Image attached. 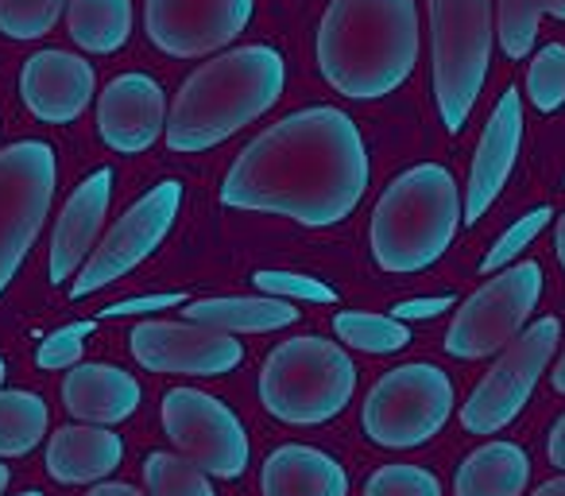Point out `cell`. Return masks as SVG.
Listing matches in <instances>:
<instances>
[{"mask_svg":"<svg viewBox=\"0 0 565 496\" xmlns=\"http://www.w3.org/2000/svg\"><path fill=\"white\" fill-rule=\"evenodd\" d=\"M369 179L372 163L356 120L333 105H315L275 120L233 159L221 202L330 229L361 205Z\"/></svg>","mask_w":565,"mask_h":496,"instance_id":"1","label":"cell"},{"mask_svg":"<svg viewBox=\"0 0 565 496\" xmlns=\"http://www.w3.org/2000/svg\"><path fill=\"white\" fill-rule=\"evenodd\" d=\"M415 0H330L318 24V71L353 102H376L403 86L418 66Z\"/></svg>","mask_w":565,"mask_h":496,"instance_id":"2","label":"cell"},{"mask_svg":"<svg viewBox=\"0 0 565 496\" xmlns=\"http://www.w3.org/2000/svg\"><path fill=\"white\" fill-rule=\"evenodd\" d=\"M287 63L267 43L236 48L213 55L186 82L167 113V144L171 151H205L225 144L244 125L259 120L282 97Z\"/></svg>","mask_w":565,"mask_h":496,"instance_id":"3","label":"cell"},{"mask_svg":"<svg viewBox=\"0 0 565 496\" xmlns=\"http://www.w3.org/2000/svg\"><path fill=\"white\" fill-rule=\"evenodd\" d=\"M465 221V198L441 163H418L403 171L380 194L372 210V261L395 276L426 272L446 256Z\"/></svg>","mask_w":565,"mask_h":496,"instance_id":"4","label":"cell"},{"mask_svg":"<svg viewBox=\"0 0 565 496\" xmlns=\"http://www.w3.org/2000/svg\"><path fill=\"white\" fill-rule=\"evenodd\" d=\"M356 365L338 341L299 334L267 353L259 369V400L279 423L318 426L349 408Z\"/></svg>","mask_w":565,"mask_h":496,"instance_id":"5","label":"cell"},{"mask_svg":"<svg viewBox=\"0 0 565 496\" xmlns=\"http://www.w3.org/2000/svg\"><path fill=\"white\" fill-rule=\"evenodd\" d=\"M430 4L434 102L441 125L461 133L492 66V0H426Z\"/></svg>","mask_w":565,"mask_h":496,"instance_id":"6","label":"cell"},{"mask_svg":"<svg viewBox=\"0 0 565 496\" xmlns=\"http://www.w3.org/2000/svg\"><path fill=\"white\" fill-rule=\"evenodd\" d=\"M454 415V380L438 365L411 361L372 384L361 426L376 446L415 450L430 442Z\"/></svg>","mask_w":565,"mask_h":496,"instance_id":"7","label":"cell"},{"mask_svg":"<svg viewBox=\"0 0 565 496\" xmlns=\"http://www.w3.org/2000/svg\"><path fill=\"white\" fill-rule=\"evenodd\" d=\"M58 182L55 148L20 140L0 151V292L17 279L24 256L47 225Z\"/></svg>","mask_w":565,"mask_h":496,"instance_id":"8","label":"cell"},{"mask_svg":"<svg viewBox=\"0 0 565 496\" xmlns=\"http://www.w3.org/2000/svg\"><path fill=\"white\" fill-rule=\"evenodd\" d=\"M542 299V268L534 261L511 264L492 276L477 295L461 303L457 318L446 330V353L457 361L503 353L526 330L534 307Z\"/></svg>","mask_w":565,"mask_h":496,"instance_id":"9","label":"cell"},{"mask_svg":"<svg viewBox=\"0 0 565 496\" xmlns=\"http://www.w3.org/2000/svg\"><path fill=\"white\" fill-rule=\"evenodd\" d=\"M557 341H562V323L557 318H539L526 326L515 341L500 353V361L488 369V377L472 388V395L461 408V426L469 434H495L526 408L534 384L554 361Z\"/></svg>","mask_w":565,"mask_h":496,"instance_id":"10","label":"cell"},{"mask_svg":"<svg viewBox=\"0 0 565 496\" xmlns=\"http://www.w3.org/2000/svg\"><path fill=\"white\" fill-rule=\"evenodd\" d=\"M179 210H182V182H174V179L159 182L140 202L128 205L117 225L97 241V249L89 253V261L82 264L78 276H74V287H71L74 299H86V295L102 292V287L117 284V279L128 276L132 268H140L159 244H163V236L171 233Z\"/></svg>","mask_w":565,"mask_h":496,"instance_id":"11","label":"cell"},{"mask_svg":"<svg viewBox=\"0 0 565 496\" xmlns=\"http://www.w3.org/2000/svg\"><path fill=\"white\" fill-rule=\"evenodd\" d=\"M163 431L202 473L233 481L248 469V431L228 403L202 388H171L163 395Z\"/></svg>","mask_w":565,"mask_h":496,"instance_id":"12","label":"cell"},{"mask_svg":"<svg viewBox=\"0 0 565 496\" xmlns=\"http://www.w3.org/2000/svg\"><path fill=\"white\" fill-rule=\"evenodd\" d=\"M252 12L256 0H148L143 32L163 55L202 59L244 35Z\"/></svg>","mask_w":565,"mask_h":496,"instance_id":"13","label":"cell"},{"mask_svg":"<svg viewBox=\"0 0 565 496\" xmlns=\"http://www.w3.org/2000/svg\"><path fill=\"white\" fill-rule=\"evenodd\" d=\"M128 349L148 372H179V377H225L244 361V346L233 334L210 330L186 318L182 323L148 318L132 330Z\"/></svg>","mask_w":565,"mask_h":496,"instance_id":"14","label":"cell"},{"mask_svg":"<svg viewBox=\"0 0 565 496\" xmlns=\"http://www.w3.org/2000/svg\"><path fill=\"white\" fill-rule=\"evenodd\" d=\"M167 94L151 74H117L97 97V133L120 156H140L167 133Z\"/></svg>","mask_w":565,"mask_h":496,"instance_id":"15","label":"cell"},{"mask_svg":"<svg viewBox=\"0 0 565 496\" xmlns=\"http://www.w3.org/2000/svg\"><path fill=\"white\" fill-rule=\"evenodd\" d=\"M97 89V71L74 51H35L20 71V97L28 113L43 125H71L89 109Z\"/></svg>","mask_w":565,"mask_h":496,"instance_id":"16","label":"cell"},{"mask_svg":"<svg viewBox=\"0 0 565 496\" xmlns=\"http://www.w3.org/2000/svg\"><path fill=\"white\" fill-rule=\"evenodd\" d=\"M519 144H523V97L519 89H503L477 144V156H472L469 187H465V225H477L492 210L500 190L508 187Z\"/></svg>","mask_w":565,"mask_h":496,"instance_id":"17","label":"cell"},{"mask_svg":"<svg viewBox=\"0 0 565 496\" xmlns=\"http://www.w3.org/2000/svg\"><path fill=\"white\" fill-rule=\"evenodd\" d=\"M109 202H113L109 167H102V171H94L86 182H78V190L66 198L63 213H58L55 236H51L47 276L55 287L66 284L71 276H78L82 264L89 261V253H94L97 241H102V225H105V213H109Z\"/></svg>","mask_w":565,"mask_h":496,"instance_id":"18","label":"cell"},{"mask_svg":"<svg viewBox=\"0 0 565 496\" xmlns=\"http://www.w3.org/2000/svg\"><path fill=\"white\" fill-rule=\"evenodd\" d=\"M143 392L140 380L132 372L117 369V365H97L82 361L66 372L63 380V403L74 419L94 426H113L125 423L136 408H140Z\"/></svg>","mask_w":565,"mask_h":496,"instance_id":"19","label":"cell"},{"mask_svg":"<svg viewBox=\"0 0 565 496\" xmlns=\"http://www.w3.org/2000/svg\"><path fill=\"white\" fill-rule=\"evenodd\" d=\"M259 488L264 496H349V473L326 450L287 442L267 454Z\"/></svg>","mask_w":565,"mask_h":496,"instance_id":"20","label":"cell"},{"mask_svg":"<svg viewBox=\"0 0 565 496\" xmlns=\"http://www.w3.org/2000/svg\"><path fill=\"white\" fill-rule=\"evenodd\" d=\"M125 462V442L109 426H58L47 442V473L63 485H94Z\"/></svg>","mask_w":565,"mask_h":496,"instance_id":"21","label":"cell"},{"mask_svg":"<svg viewBox=\"0 0 565 496\" xmlns=\"http://www.w3.org/2000/svg\"><path fill=\"white\" fill-rule=\"evenodd\" d=\"M186 323L210 326L221 334H271L287 330V326L299 323V310L295 303L275 299V295H225V299H198L186 303L182 310Z\"/></svg>","mask_w":565,"mask_h":496,"instance_id":"22","label":"cell"},{"mask_svg":"<svg viewBox=\"0 0 565 496\" xmlns=\"http://www.w3.org/2000/svg\"><path fill=\"white\" fill-rule=\"evenodd\" d=\"M531 481V457L515 442H484L461 462L454 481L457 496H523Z\"/></svg>","mask_w":565,"mask_h":496,"instance_id":"23","label":"cell"},{"mask_svg":"<svg viewBox=\"0 0 565 496\" xmlns=\"http://www.w3.org/2000/svg\"><path fill=\"white\" fill-rule=\"evenodd\" d=\"M66 28L89 55H117L132 35V0H71Z\"/></svg>","mask_w":565,"mask_h":496,"instance_id":"24","label":"cell"},{"mask_svg":"<svg viewBox=\"0 0 565 496\" xmlns=\"http://www.w3.org/2000/svg\"><path fill=\"white\" fill-rule=\"evenodd\" d=\"M47 434V403L35 392L0 388V457H24Z\"/></svg>","mask_w":565,"mask_h":496,"instance_id":"25","label":"cell"},{"mask_svg":"<svg viewBox=\"0 0 565 496\" xmlns=\"http://www.w3.org/2000/svg\"><path fill=\"white\" fill-rule=\"evenodd\" d=\"M565 20V0H495V40L508 59H526L539 40L542 17Z\"/></svg>","mask_w":565,"mask_h":496,"instance_id":"26","label":"cell"},{"mask_svg":"<svg viewBox=\"0 0 565 496\" xmlns=\"http://www.w3.org/2000/svg\"><path fill=\"white\" fill-rule=\"evenodd\" d=\"M333 330L338 341H345L349 349H361V353H399L411 346V326L399 323L392 315H372V310H341L333 318Z\"/></svg>","mask_w":565,"mask_h":496,"instance_id":"27","label":"cell"},{"mask_svg":"<svg viewBox=\"0 0 565 496\" xmlns=\"http://www.w3.org/2000/svg\"><path fill=\"white\" fill-rule=\"evenodd\" d=\"M143 485L148 496H217L210 473H202L182 454H163V450L143 462Z\"/></svg>","mask_w":565,"mask_h":496,"instance_id":"28","label":"cell"},{"mask_svg":"<svg viewBox=\"0 0 565 496\" xmlns=\"http://www.w3.org/2000/svg\"><path fill=\"white\" fill-rule=\"evenodd\" d=\"M71 0H0V35L9 40H43Z\"/></svg>","mask_w":565,"mask_h":496,"instance_id":"29","label":"cell"},{"mask_svg":"<svg viewBox=\"0 0 565 496\" xmlns=\"http://www.w3.org/2000/svg\"><path fill=\"white\" fill-rule=\"evenodd\" d=\"M526 97L539 113H557L565 105V48L546 43L526 71Z\"/></svg>","mask_w":565,"mask_h":496,"instance_id":"30","label":"cell"},{"mask_svg":"<svg viewBox=\"0 0 565 496\" xmlns=\"http://www.w3.org/2000/svg\"><path fill=\"white\" fill-rule=\"evenodd\" d=\"M550 221H554V210H550V205H539V210H531L526 218H519L515 225H511L508 233H503L500 241H495L492 249H488V256L480 261V272H488V276H492V272L511 268V261H515V256L523 253L526 244H531L534 236H539L542 229L550 225Z\"/></svg>","mask_w":565,"mask_h":496,"instance_id":"31","label":"cell"},{"mask_svg":"<svg viewBox=\"0 0 565 496\" xmlns=\"http://www.w3.org/2000/svg\"><path fill=\"white\" fill-rule=\"evenodd\" d=\"M364 496H441V481L423 465H384L369 477Z\"/></svg>","mask_w":565,"mask_h":496,"instance_id":"32","label":"cell"},{"mask_svg":"<svg viewBox=\"0 0 565 496\" xmlns=\"http://www.w3.org/2000/svg\"><path fill=\"white\" fill-rule=\"evenodd\" d=\"M97 330L94 318H82V323H71L63 326V330L47 334V338L40 341V353H35V365L40 369H74V365H82V346H86V338Z\"/></svg>","mask_w":565,"mask_h":496,"instance_id":"33","label":"cell"},{"mask_svg":"<svg viewBox=\"0 0 565 496\" xmlns=\"http://www.w3.org/2000/svg\"><path fill=\"white\" fill-rule=\"evenodd\" d=\"M252 284L264 295H275V299H307V303H338V292L330 284L315 276H299V272H256Z\"/></svg>","mask_w":565,"mask_h":496,"instance_id":"34","label":"cell"},{"mask_svg":"<svg viewBox=\"0 0 565 496\" xmlns=\"http://www.w3.org/2000/svg\"><path fill=\"white\" fill-rule=\"evenodd\" d=\"M186 295L179 292H167V295H136V299H120V303H109L102 310V318H128V315H159V310H171Z\"/></svg>","mask_w":565,"mask_h":496,"instance_id":"35","label":"cell"},{"mask_svg":"<svg viewBox=\"0 0 565 496\" xmlns=\"http://www.w3.org/2000/svg\"><path fill=\"white\" fill-rule=\"evenodd\" d=\"M449 307H454L449 295H438V299H407V303H395L392 318H399V323H423V318L446 315Z\"/></svg>","mask_w":565,"mask_h":496,"instance_id":"36","label":"cell"},{"mask_svg":"<svg viewBox=\"0 0 565 496\" xmlns=\"http://www.w3.org/2000/svg\"><path fill=\"white\" fill-rule=\"evenodd\" d=\"M550 462L557 465V469H565V415L554 423V431H550Z\"/></svg>","mask_w":565,"mask_h":496,"instance_id":"37","label":"cell"},{"mask_svg":"<svg viewBox=\"0 0 565 496\" xmlns=\"http://www.w3.org/2000/svg\"><path fill=\"white\" fill-rule=\"evenodd\" d=\"M89 496H148V493L125 485V481H97V485L89 488Z\"/></svg>","mask_w":565,"mask_h":496,"instance_id":"38","label":"cell"},{"mask_svg":"<svg viewBox=\"0 0 565 496\" xmlns=\"http://www.w3.org/2000/svg\"><path fill=\"white\" fill-rule=\"evenodd\" d=\"M531 496H565V477H554V481H546V485H539Z\"/></svg>","mask_w":565,"mask_h":496,"instance_id":"39","label":"cell"},{"mask_svg":"<svg viewBox=\"0 0 565 496\" xmlns=\"http://www.w3.org/2000/svg\"><path fill=\"white\" fill-rule=\"evenodd\" d=\"M554 249H557V261H562L565 268V213L557 218V229H554Z\"/></svg>","mask_w":565,"mask_h":496,"instance_id":"40","label":"cell"},{"mask_svg":"<svg viewBox=\"0 0 565 496\" xmlns=\"http://www.w3.org/2000/svg\"><path fill=\"white\" fill-rule=\"evenodd\" d=\"M554 388L565 395V349H562V357H557V365H554Z\"/></svg>","mask_w":565,"mask_h":496,"instance_id":"41","label":"cell"},{"mask_svg":"<svg viewBox=\"0 0 565 496\" xmlns=\"http://www.w3.org/2000/svg\"><path fill=\"white\" fill-rule=\"evenodd\" d=\"M9 481H12V473L0 465V496H4V488H9Z\"/></svg>","mask_w":565,"mask_h":496,"instance_id":"42","label":"cell"},{"mask_svg":"<svg viewBox=\"0 0 565 496\" xmlns=\"http://www.w3.org/2000/svg\"><path fill=\"white\" fill-rule=\"evenodd\" d=\"M17 496H43L40 488H28V493H17Z\"/></svg>","mask_w":565,"mask_h":496,"instance_id":"43","label":"cell"},{"mask_svg":"<svg viewBox=\"0 0 565 496\" xmlns=\"http://www.w3.org/2000/svg\"><path fill=\"white\" fill-rule=\"evenodd\" d=\"M4 372H9V369H4V361H0V384H4Z\"/></svg>","mask_w":565,"mask_h":496,"instance_id":"44","label":"cell"}]
</instances>
